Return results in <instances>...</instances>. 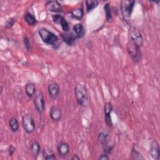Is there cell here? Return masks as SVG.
Returning a JSON list of instances; mask_svg holds the SVG:
<instances>
[{"label": "cell", "mask_w": 160, "mask_h": 160, "mask_svg": "<svg viewBox=\"0 0 160 160\" xmlns=\"http://www.w3.org/2000/svg\"><path fill=\"white\" fill-rule=\"evenodd\" d=\"M38 34L42 42L52 48L56 49L59 46V38L52 31L46 28H41L38 30Z\"/></svg>", "instance_id": "6da1fadb"}, {"label": "cell", "mask_w": 160, "mask_h": 160, "mask_svg": "<svg viewBox=\"0 0 160 160\" xmlns=\"http://www.w3.org/2000/svg\"><path fill=\"white\" fill-rule=\"evenodd\" d=\"M74 94L77 103L81 106H85L88 102V91L85 85L78 83L74 87Z\"/></svg>", "instance_id": "7a4b0ae2"}, {"label": "cell", "mask_w": 160, "mask_h": 160, "mask_svg": "<svg viewBox=\"0 0 160 160\" xmlns=\"http://www.w3.org/2000/svg\"><path fill=\"white\" fill-rule=\"evenodd\" d=\"M136 1L133 0H122L121 1V11L123 19L126 22H129Z\"/></svg>", "instance_id": "3957f363"}, {"label": "cell", "mask_w": 160, "mask_h": 160, "mask_svg": "<svg viewBox=\"0 0 160 160\" xmlns=\"http://www.w3.org/2000/svg\"><path fill=\"white\" fill-rule=\"evenodd\" d=\"M126 48L127 51L129 56L131 58L132 61L136 64L138 63L141 59V48L131 41L128 40Z\"/></svg>", "instance_id": "277c9868"}, {"label": "cell", "mask_w": 160, "mask_h": 160, "mask_svg": "<svg viewBox=\"0 0 160 160\" xmlns=\"http://www.w3.org/2000/svg\"><path fill=\"white\" fill-rule=\"evenodd\" d=\"M22 126L24 130L28 134H32L36 129V124L34 118L29 114H24L22 118Z\"/></svg>", "instance_id": "5b68a950"}, {"label": "cell", "mask_w": 160, "mask_h": 160, "mask_svg": "<svg viewBox=\"0 0 160 160\" xmlns=\"http://www.w3.org/2000/svg\"><path fill=\"white\" fill-rule=\"evenodd\" d=\"M129 40L141 48L143 45V38L139 30L135 27H131L128 31Z\"/></svg>", "instance_id": "8992f818"}, {"label": "cell", "mask_w": 160, "mask_h": 160, "mask_svg": "<svg viewBox=\"0 0 160 160\" xmlns=\"http://www.w3.org/2000/svg\"><path fill=\"white\" fill-rule=\"evenodd\" d=\"M34 108L39 114H42L45 110V100L42 93H39L36 95L34 99Z\"/></svg>", "instance_id": "52a82bcc"}, {"label": "cell", "mask_w": 160, "mask_h": 160, "mask_svg": "<svg viewBox=\"0 0 160 160\" xmlns=\"http://www.w3.org/2000/svg\"><path fill=\"white\" fill-rule=\"evenodd\" d=\"M53 22L58 25H60L64 32H69V26L66 19L60 14H54L52 16Z\"/></svg>", "instance_id": "ba28073f"}, {"label": "cell", "mask_w": 160, "mask_h": 160, "mask_svg": "<svg viewBox=\"0 0 160 160\" xmlns=\"http://www.w3.org/2000/svg\"><path fill=\"white\" fill-rule=\"evenodd\" d=\"M112 104L111 102H106L104 106V121L106 124L109 126H112V121L111 119V112L112 111Z\"/></svg>", "instance_id": "9c48e42d"}, {"label": "cell", "mask_w": 160, "mask_h": 160, "mask_svg": "<svg viewBox=\"0 0 160 160\" xmlns=\"http://www.w3.org/2000/svg\"><path fill=\"white\" fill-rule=\"evenodd\" d=\"M57 151L59 157L64 158L69 153V145L66 142H60L57 145Z\"/></svg>", "instance_id": "30bf717a"}, {"label": "cell", "mask_w": 160, "mask_h": 160, "mask_svg": "<svg viewBox=\"0 0 160 160\" xmlns=\"http://www.w3.org/2000/svg\"><path fill=\"white\" fill-rule=\"evenodd\" d=\"M46 7L49 11L54 12H61L62 11V7L58 1H48L46 3Z\"/></svg>", "instance_id": "8fae6325"}, {"label": "cell", "mask_w": 160, "mask_h": 160, "mask_svg": "<svg viewBox=\"0 0 160 160\" xmlns=\"http://www.w3.org/2000/svg\"><path fill=\"white\" fill-rule=\"evenodd\" d=\"M61 38L62 40L68 46H72L77 39L76 35L71 32H64L61 33Z\"/></svg>", "instance_id": "7c38bea8"}, {"label": "cell", "mask_w": 160, "mask_h": 160, "mask_svg": "<svg viewBox=\"0 0 160 160\" xmlns=\"http://www.w3.org/2000/svg\"><path fill=\"white\" fill-rule=\"evenodd\" d=\"M149 153L151 156L155 160L159 159L160 158V148L158 142L154 140L153 141L150 146Z\"/></svg>", "instance_id": "4fadbf2b"}, {"label": "cell", "mask_w": 160, "mask_h": 160, "mask_svg": "<svg viewBox=\"0 0 160 160\" xmlns=\"http://www.w3.org/2000/svg\"><path fill=\"white\" fill-rule=\"evenodd\" d=\"M59 86L56 82H52L48 85V91L49 96L52 99H56L59 93Z\"/></svg>", "instance_id": "5bb4252c"}, {"label": "cell", "mask_w": 160, "mask_h": 160, "mask_svg": "<svg viewBox=\"0 0 160 160\" xmlns=\"http://www.w3.org/2000/svg\"><path fill=\"white\" fill-rule=\"evenodd\" d=\"M49 116L54 121H59L62 118V111L59 108L52 106L49 110Z\"/></svg>", "instance_id": "9a60e30c"}, {"label": "cell", "mask_w": 160, "mask_h": 160, "mask_svg": "<svg viewBox=\"0 0 160 160\" xmlns=\"http://www.w3.org/2000/svg\"><path fill=\"white\" fill-rule=\"evenodd\" d=\"M73 31L74 32V34L76 35L77 39L82 38L86 33L85 28L84 26L81 23L75 24L72 27Z\"/></svg>", "instance_id": "2e32d148"}, {"label": "cell", "mask_w": 160, "mask_h": 160, "mask_svg": "<svg viewBox=\"0 0 160 160\" xmlns=\"http://www.w3.org/2000/svg\"><path fill=\"white\" fill-rule=\"evenodd\" d=\"M25 92L29 98H32L36 94V86L33 82H28L25 86Z\"/></svg>", "instance_id": "e0dca14e"}, {"label": "cell", "mask_w": 160, "mask_h": 160, "mask_svg": "<svg viewBox=\"0 0 160 160\" xmlns=\"http://www.w3.org/2000/svg\"><path fill=\"white\" fill-rule=\"evenodd\" d=\"M19 122L16 117H12L9 120V127L12 132H16L19 129Z\"/></svg>", "instance_id": "ac0fdd59"}, {"label": "cell", "mask_w": 160, "mask_h": 160, "mask_svg": "<svg viewBox=\"0 0 160 160\" xmlns=\"http://www.w3.org/2000/svg\"><path fill=\"white\" fill-rule=\"evenodd\" d=\"M24 19L27 24L29 26H34L37 23V19L35 16L29 12H27L24 14Z\"/></svg>", "instance_id": "d6986e66"}, {"label": "cell", "mask_w": 160, "mask_h": 160, "mask_svg": "<svg viewBox=\"0 0 160 160\" xmlns=\"http://www.w3.org/2000/svg\"><path fill=\"white\" fill-rule=\"evenodd\" d=\"M42 158L44 159H56L54 152L51 149L49 148H46L43 149Z\"/></svg>", "instance_id": "ffe728a7"}, {"label": "cell", "mask_w": 160, "mask_h": 160, "mask_svg": "<svg viewBox=\"0 0 160 160\" xmlns=\"http://www.w3.org/2000/svg\"><path fill=\"white\" fill-rule=\"evenodd\" d=\"M30 151L34 157L38 156L41 151V146L37 141H34L31 144Z\"/></svg>", "instance_id": "44dd1931"}, {"label": "cell", "mask_w": 160, "mask_h": 160, "mask_svg": "<svg viewBox=\"0 0 160 160\" xmlns=\"http://www.w3.org/2000/svg\"><path fill=\"white\" fill-rule=\"evenodd\" d=\"M104 10L106 14V18L108 22H112V11L111 4L109 2H107L104 5Z\"/></svg>", "instance_id": "7402d4cb"}, {"label": "cell", "mask_w": 160, "mask_h": 160, "mask_svg": "<svg viewBox=\"0 0 160 160\" xmlns=\"http://www.w3.org/2000/svg\"><path fill=\"white\" fill-rule=\"evenodd\" d=\"M85 3L86 11L88 12H89L98 6L99 1H98L97 0H86L85 1Z\"/></svg>", "instance_id": "603a6c76"}, {"label": "cell", "mask_w": 160, "mask_h": 160, "mask_svg": "<svg viewBox=\"0 0 160 160\" xmlns=\"http://www.w3.org/2000/svg\"><path fill=\"white\" fill-rule=\"evenodd\" d=\"M71 14L74 18L76 19H81L83 17L84 11L82 8H76L71 10Z\"/></svg>", "instance_id": "cb8c5ba5"}, {"label": "cell", "mask_w": 160, "mask_h": 160, "mask_svg": "<svg viewBox=\"0 0 160 160\" xmlns=\"http://www.w3.org/2000/svg\"><path fill=\"white\" fill-rule=\"evenodd\" d=\"M108 133L105 131H101L98 134V139L99 141V142L103 145L106 143H108Z\"/></svg>", "instance_id": "d4e9b609"}, {"label": "cell", "mask_w": 160, "mask_h": 160, "mask_svg": "<svg viewBox=\"0 0 160 160\" xmlns=\"http://www.w3.org/2000/svg\"><path fill=\"white\" fill-rule=\"evenodd\" d=\"M131 156L133 159H144V157L140 152H139L134 147L132 148L131 151Z\"/></svg>", "instance_id": "484cf974"}, {"label": "cell", "mask_w": 160, "mask_h": 160, "mask_svg": "<svg viewBox=\"0 0 160 160\" xmlns=\"http://www.w3.org/2000/svg\"><path fill=\"white\" fill-rule=\"evenodd\" d=\"M15 22H16V19L14 18H13V17L9 18L5 22V24H4L5 28L6 29H10L13 26V25L14 24Z\"/></svg>", "instance_id": "4316f807"}, {"label": "cell", "mask_w": 160, "mask_h": 160, "mask_svg": "<svg viewBox=\"0 0 160 160\" xmlns=\"http://www.w3.org/2000/svg\"><path fill=\"white\" fill-rule=\"evenodd\" d=\"M23 42H24V47L26 48V49L28 51H31L32 46H31V43L29 39L27 36H24Z\"/></svg>", "instance_id": "83f0119b"}, {"label": "cell", "mask_w": 160, "mask_h": 160, "mask_svg": "<svg viewBox=\"0 0 160 160\" xmlns=\"http://www.w3.org/2000/svg\"><path fill=\"white\" fill-rule=\"evenodd\" d=\"M16 148L13 146V145H10L8 148V155L9 156H11L14 154V153L16 152Z\"/></svg>", "instance_id": "f1b7e54d"}, {"label": "cell", "mask_w": 160, "mask_h": 160, "mask_svg": "<svg viewBox=\"0 0 160 160\" xmlns=\"http://www.w3.org/2000/svg\"><path fill=\"white\" fill-rule=\"evenodd\" d=\"M98 159H101V160H108L109 159V157L108 154H106L105 153H102V154H101L99 157Z\"/></svg>", "instance_id": "f546056e"}, {"label": "cell", "mask_w": 160, "mask_h": 160, "mask_svg": "<svg viewBox=\"0 0 160 160\" xmlns=\"http://www.w3.org/2000/svg\"><path fill=\"white\" fill-rule=\"evenodd\" d=\"M71 159L72 160H79L80 159V158L78 156V155L77 154H74L72 156V157L71 158Z\"/></svg>", "instance_id": "4dcf8cb0"}]
</instances>
